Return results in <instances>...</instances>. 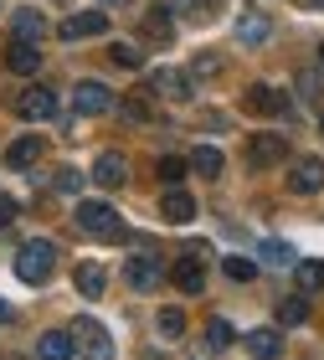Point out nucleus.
<instances>
[{
  "label": "nucleus",
  "mask_w": 324,
  "mask_h": 360,
  "mask_svg": "<svg viewBox=\"0 0 324 360\" xmlns=\"http://www.w3.org/2000/svg\"><path fill=\"white\" fill-rule=\"evenodd\" d=\"M72 221H77V232H83V237H103V242H124L129 237L124 232V217L108 201H77Z\"/></svg>",
  "instance_id": "obj_1"
},
{
  "label": "nucleus",
  "mask_w": 324,
  "mask_h": 360,
  "mask_svg": "<svg viewBox=\"0 0 324 360\" xmlns=\"http://www.w3.org/2000/svg\"><path fill=\"white\" fill-rule=\"evenodd\" d=\"M52 268H57V242H46V237H31V242H21V252H15V278L21 283H46L52 278Z\"/></svg>",
  "instance_id": "obj_2"
},
{
  "label": "nucleus",
  "mask_w": 324,
  "mask_h": 360,
  "mask_svg": "<svg viewBox=\"0 0 324 360\" xmlns=\"http://www.w3.org/2000/svg\"><path fill=\"white\" fill-rule=\"evenodd\" d=\"M72 108L88 113V119H98V113H113V108H119V93H113L108 83H98V77H83V83L72 88Z\"/></svg>",
  "instance_id": "obj_3"
},
{
  "label": "nucleus",
  "mask_w": 324,
  "mask_h": 360,
  "mask_svg": "<svg viewBox=\"0 0 324 360\" xmlns=\"http://www.w3.org/2000/svg\"><path fill=\"white\" fill-rule=\"evenodd\" d=\"M67 330H72V340H77V350H83L88 360H108V355H113V335L103 330L98 319H88V314H83V319H72Z\"/></svg>",
  "instance_id": "obj_4"
},
{
  "label": "nucleus",
  "mask_w": 324,
  "mask_h": 360,
  "mask_svg": "<svg viewBox=\"0 0 324 360\" xmlns=\"http://www.w3.org/2000/svg\"><path fill=\"white\" fill-rule=\"evenodd\" d=\"M15 113L31 119V124H37V119H52V113H57V93H52V88H21V93H15Z\"/></svg>",
  "instance_id": "obj_5"
},
{
  "label": "nucleus",
  "mask_w": 324,
  "mask_h": 360,
  "mask_svg": "<svg viewBox=\"0 0 324 360\" xmlns=\"http://www.w3.org/2000/svg\"><path fill=\"white\" fill-rule=\"evenodd\" d=\"M283 155H288L283 134H252V139H247V165H252V170H268V165H278Z\"/></svg>",
  "instance_id": "obj_6"
},
{
  "label": "nucleus",
  "mask_w": 324,
  "mask_h": 360,
  "mask_svg": "<svg viewBox=\"0 0 324 360\" xmlns=\"http://www.w3.org/2000/svg\"><path fill=\"white\" fill-rule=\"evenodd\" d=\"M98 31H108V11H77L62 21V41H83V37H98Z\"/></svg>",
  "instance_id": "obj_7"
},
{
  "label": "nucleus",
  "mask_w": 324,
  "mask_h": 360,
  "mask_svg": "<svg viewBox=\"0 0 324 360\" xmlns=\"http://www.w3.org/2000/svg\"><path fill=\"white\" fill-rule=\"evenodd\" d=\"M319 186H324V160H314V155L294 160V175H288V191H294V195H314Z\"/></svg>",
  "instance_id": "obj_8"
},
{
  "label": "nucleus",
  "mask_w": 324,
  "mask_h": 360,
  "mask_svg": "<svg viewBox=\"0 0 324 360\" xmlns=\"http://www.w3.org/2000/svg\"><path fill=\"white\" fill-rule=\"evenodd\" d=\"M160 217H165L170 226H190L196 221V195L190 191H165L160 195Z\"/></svg>",
  "instance_id": "obj_9"
},
{
  "label": "nucleus",
  "mask_w": 324,
  "mask_h": 360,
  "mask_svg": "<svg viewBox=\"0 0 324 360\" xmlns=\"http://www.w3.org/2000/svg\"><path fill=\"white\" fill-rule=\"evenodd\" d=\"M93 180H98V186H124V180H129V160L119 155V150H103L98 160H93Z\"/></svg>",
  "instance_id": "obj_10"
},
{
  "label": "nucleus",
  "mask_w": 324,
  "mask_h": 360,
  "mask_svg": "<svg viewBox=\"0 0 324 360\" xmlns=\"http://www.w3.org/2000/svg\"><path fill=\"white\" fill-rule=\"evenodd\" d=\"M160 278H165V268H160V257L155 252H139V257H129V283H134L139 293H150Z\"/></svg>",
  "instance_id": "obj_11"
},
{
  "label": "nucleus",
  "mask_w": 324,
  "mask_h": 360,
  "mask_svg": "<svg viewBox=\"0 0 324 360\" xmlns=\"http://www.w3.org/2000/svg\"><path fill=\"white\" fill-rule=\"evenodd\" d=\"M268 31H273L268 11H242V15H237V41H242V46H263Z\"/></svg>",
  "instance_id": "obj_12"
},
{
  "label": "nucleus",
  "mask_w": 324,
  "mask_h": 360,
  "mask_svg": "<svg viewBox=\"0 0 324 360\" xmlns=\"http://www.w3.org/2000/svg\"><path fill=\"white\" fill-rule=\"evenodd\" d=\"M37 355H41V360H72V355H77L72 330H46V335L37 340Z\"/></svg>",
  "instance_id": "obj_13"
},
{
  "label": "nucleus",
  "mask_w": 324,
  "mask_h": 360,
  "mask_svg": "<svg viewBox=\"0 0 324 360\" xmlns=\"http://www.w3.org/2000/svg\"><path fill=\"white\" fill-rule=\"evenodd\" d=\"M139 31H144V41L170 46V6H150V11L139 15Z\"/></svg>",
  "instance_id": "obj_14"
},
{
  "label": "nucleus",
  "mask_w": 324,
  "mask_h": 360,
  "mask_svg": "<svg viewBox=\"0 0 324 360\" xmlns=\"http://www.w3.org/2000/svg\"><path fill=\"white\" fill-rule=\"evenodd\" d=\"M170 278H175V288H181V293H190V299L206 293V268H201V257H181Z\"/></svg>",
  "instance_id": "obj_15"
},
{
  "label": "nucleus",
  "mask_w": 324,
  "mask_h": 360,
  "mask_svg": "<svg viewBox=\"0 0 324 360\" xmlns=\"http://www.w3.org/2000/svg\"><path fill=\"white\" fill-rule=\"evenodd\" d=\"M242 345H247V355H252V360H278V355H283V335L263 324V330H252L247 340H242Z\"/></svg>",
  "instance_id": "obj_16"
},
{
  "label": "nucleus",
  "mask_w": 324,
  "mask_h": 360,
  "mask_svg": "<svg viewBox=\"0 0 324 360\" xmlns=\"http://www.w3.org/2000/svg\"><path fill=\"white\" fill-rule=\"evenodd\" d=\"M37 160H41V134H21V139L6 150V165H11V170H31Z\"/></svg>",
  "instance_id": "obj_17"
},
{
  "label": "nucleus",
  "mask_w": 324,
  "mask_h": 360,
  "mask_svg": "<svg viewBox=\"0 0 324 360\" xmlns=\"http://www.w3.org/2000/svg\"><path fill=\"white\" fill-rule=\"evenodd\" d=\"M6 62H11V72L31 77V72L41 68V52H37V41H21V37H15V41H11V52H6Z\"/></svg>",
  "instance_id": "obj_18"
},
{
  "label": "nucleus",
  "mask_w": 324,
  "mask_h": 360,
  "mask_svg": "<svg viewBox=\"0 0 324 360\" xmlns=\"http://www.w3.org/2000/svg\"><path fill=\"white\" fill-rule=\"evenodd\" d=\"M72 283H77V293H83V299H103V288H108V273L98 268V263H83L72 273Z\"/></svg>",
  "instance_id": "obj_19"
},
{
  "label": "nucleus",
  "mask_w": 324,
  "mask_h": 360,
  "mask_svg": "<svg viewBox=\"0 0 324 360\" xmlns=\"http://www.w3.org/2000/svg\"><path fill=\"white\" fill-rule=\"evenodd\" d=\"M155 88H160V93H165V98H181V103H186V98H190V72H175V68H160V72H155Z\"/></svg>",
  "instance_id": "obj_20"
},
{
  "label": "nucleus",
  "mask_w": 324,
  "mask_h": 360,
  "mask_svg": "<svg viewBox=\"0 0 324 360\" xmlns=\"http://www.w3.org/2000/svg\"><path fill=\"white\" fill-rule=\"evenodd\" d=\"M247 108H252V113H288V98L257 83V88H247Z\"/></svg>",
  "instance_id": "obj_21"
},
{
  "label": "nucleus",
  "mask_w": 324,
  "mask_h": 360,
  "mask_svg": "<svg viewBox=\"0 0 324 360\" xmlns=\"http://www.w3.org/2000/svg\"><path fill=\"white\" fill-rule=\"evenodd\" d=\"M221 165H226V160H221V150H212V144H196V150H190V170H196V175L216 180Z\"/></svg>",
  "instance_id": "obj_22"
},
{
  "label": "nucleus",
  "mask_w": 324,
  "mask_h": 360,
  "mask_svg": "<svg viewBox=\"0 0 324 360\" xmlns=\"http://www.w3.org/2000/svg\"><path fill=\"white\" fill-rule=\"evenodd\" d=\"M206 345H212V350H226V345H237V330H232V319L212 314V324H206Z\"/></svg>",
  "instance_id": "obj_23"
},
{
  "label": "nucleus",
  "mask_w": 324,
  "mask_h": 360,
  "mask_svg": "<svg viewBox=\"0 0 324 360\" xmlns=\"http://www.w3.org/2000/svg\"><path fill=\"white\" fill-rule=\"evenodd\" d=\"M41 31H46V21L37 11H15V37H21V41H37Z\"/></svg>",
  "instance_id": "obj_24"
},
{
  "label": "nucleus",
  "mask_w": 324,
  "mask_h": 360,
  "mask_svg": "<svg viewBox=\"0 0 324 360\" xmlns=\"http://www.w3.org/2000/svg\"><path fill=\"white\" fill-rule=\"evenodd\" d=\"M119 113H124L129 124H150V119H155V103H150V98H124Z\"/></svg>",
  "instance_id": "obj_25"
},
{
  "label": "nucleus",
  "mask_w": 324,
  "mask_h": 360,
  "mask_svg": "<svg viewBox=\"0 0 324 360\" xmlns=\"http://www.w3.org/2000/svg\"><path fill=\"white\" fill-rule=\"evenodd\" d=\"M83 180H88L83 170H72V165H62V170L52 175V186H57L62 195H77V191H83Z\"/></svg>",
  "instance_id": "obj_26"
},
{
  "label": "nucleus",
  "mask_w": 324,
  "mask_h": 360,
  "mask_svg": "<svg viewBox=\"0 0 324 360\" xmlns=\"http://www.w3.org/2000/svg\"><path fill=\"white\" fill-rule=\"evenodd\" d=\"M309 319V299H283L278 304V324H304Z\"/></svg>",
  "instance_id": "obj_27"
},
{
  "label": "nucleus",
  "mask_w": 324,
  "mask_h": 360,
  "mask_svg": "<svg viewBox=\"0 0 324 360\" xmlns=\"http://www.w3.org/2000/svg\"><path fill=\"white\" fill-rule=\"evenodd\" d=\"M160 335H165V340L186 335V314H181V309H160Z\"/></svg>",
  "instance_id": "obj_28"
},
{
  "label": "nucleus",
  "mask_w": 324,
  "mask_h": 360,
  "mask_svg": "<svg viewBox=\"0 0 324 360\" xmlns=\"http://www.w3.org/2000/svg\"><path fill=\"white\" fill-rule=\"evenodd\" d=\"M108 52H113V62H119V68H144V52H139L134 41H113Z\"/></svg>",
  "instance_id": "obj_29"
},
{
  "label": "nucleus",
  "mask_w": 324,
  "mask_h": 360,
  "mask_svg": "<svg viewBox=\"0 0 324 360\" xmlns=\"http://www.w3.org/2000/svg\"><path fill=\"white\" fill-rule=\"evenodd\" d=\"M263 263L268 268H288L294 263V248H288V242H263Z\"/></svg>",
  "instance_id": "obj_30"
},
{
  "label": "nucleus",
  "mask_w": 324,
  "mask_h": 360,
  "mask_svg": "<svg viewBox=\"0 0 324 360\" xmlns=\"http://www.w3.org/2000/svg\"><path fill=\"white\" fill-rule=\"evenodd\" d=\"M221 268H226L232 283H252V278H257V268L247 263V257H221Z\"/></svg>",
  "instance_id": "obj_31"
},
{
  "label": "nucleus",
  "mask_w": 324,
  "mask_h": 360,
  "mask_svg": "<svg viewBox=\"0 0 324 360\" xmlns=\"http://www.w3.org/2000/svg\"><path fill=\"white\" fill-rule=\"evenodd\" d=\"M294 278H299V288H304V293L324 288V268H319V263H299V268H294Z\"/></svg>",
  "instance_id": "obj_32"
},
{
  "label": "nucleus",
  "mask_w": 324,
  "mask_h": 360,
  "mask_svg": "<svg viewBox=\"0 0 324 360\" xmlns=\"http://www.w3.org/2000/svg\"><path fill=\"white\" fill-rule=\"evenodd\" d=\"M221 68H226V57H221V52H201L196 62H190V72H196V77H216Z\"/></svg>",
  "instance_id": "obj_33"
},
{
  "label": "nucleus",
  "mask_w": 324,
  "mask_h": 360,
  "mask_svg": "<svg viewBox=\"0 0 324 360\" xmlns=\"http://www.w3.org/2000/svg\"><path fill=\"white\" fill-rule=\"evenodd\" d=\"M186 170H190V160H181V155H165V160H160V175H165L170 186H181Z\"/></svg>",
  "instance_id": "obj_34"
},
{
  "label": "nucleus",
  "mask_w": 324,
  "mask_h": 360,
  "mask_svg": "<svg viewBox=\"0 0 324 360\" xmlns=\"http://www.w3.org/2000/svg\"><path fill=\"white\" fill-rule=\"evenodd\" d=\"M11 217H15V201H11V195H0V232L11 226Z\"/></svg>",
  "instance_id": "obj_35"
},
{
  "label": "nucleus",
  "mask_w": 324,
  "mask_h": 360,
  "mask_svg": "<svg viewBox=\"0 0 324 360\" xmlns=\"http://www.w3.org/2000/svg\"><path fill=\"white\" fill-rule=\"evenodd\" d=\"M196 6H201V0H175L170 11H181V15H186V11H196Z\"/></svg>",
  "instance_id": "obj_36"
},
{
  "label": "nucleus",
  "mask_w": 324,
  "mask_h": 360,
  "mask_svg": "<svg viewBox=\"0 0 324 360\" xmlns=\"http://www.w3.org/2000/svg\"><path fill=\"white\" fill-rule=\"evenodd\" d=\"M304 6H314V11H324V0H304Z\"/></svg>",
  "instance_id": "obj_37"
},
{
  "label": "nucleus",
  "mask_w": 324,
  "mask_h": 360,
  "mask_svg": "<svg viewBox=\"0 0 324 360\" xmlns=\"http://www.w3.org/2000/svg\"><path fill=\"white\" fill-rule=\"evenodd\" d=\"M319 72H324V41H319Z\"/></svg>",
  "instance_id": "obj_38"
},
{
  "label": "nucleus",
  "mask_w": 324,
  "mask_h": 360,
  "mask_svg": "<svg viewBox=\"0 0 324 360\" xmlns=\"http://www.w3.org/2000/svg\"><path fill=\"white\" fill-rule=\"evenodd\" d=\"M98 6H124V0H98Z\"/></svg>",
  "instance_id": "obj_39"
},
{
  "label": "nucleus",
  "mask_w": 324,
  "mask_h": 360,
  "mask_svg": "<svg viewBox=\"0 0 324 360\" xmlns=\"http://www.w3.org/2000/svg\"><path fill=\"white\" fill-rule=\"evenodd\" d=\"M319 129H324V119H319Z\"/></svg>",
  "instance_id": "obj_40"
}]
</instances>
